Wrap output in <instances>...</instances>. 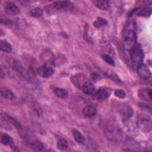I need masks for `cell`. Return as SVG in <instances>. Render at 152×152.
<instances>
[{
    "label": "cell",
    "instance_id": "22",
    "mask_svg": "<svg viewBox=\"0 0 152 152\" xmlns=\"http://www.w3.org/2000/svg\"><path fill=\"white\" fill-rule=\"evenodd\" d=\"M56 147L59 150L64 151L68 148V144L66 140L64 138H60L57 141Z\"/></svg>",
    "mask_w": 152,
    "mask_h": 152
},
{
    "label": "cell",
    "instance_id": "17",
    "mask_svg": "<svg viewBox=\"0 0 152 152\" xmlns=\"http://www.w3.org/2000/svg\"><path fill=\"white\" fill-rule=\"evenodd\" d=\"M138 95L141 99L144 100H151V90L150 89L143 88L140 90Z\"/></svg>",
    "mask_w": 152,
    "mask_h": 152
},
{
    "label": "cell",
    "instance_id": "24",
    "mask_svg": "<svg viewBox=\"0 0 152 152\" xmlns=\"http://www.w3.org/2000/svg\"><path fill=\"white\" fill-rule=\"evenodd\" d=\"M43 14V10L39 7L34 8L30 11V15L33 17H40Z\"/></svg>",
    "mask_w": 152,
    "mask_h": 152
},
{
    "label": "cell",
    "instance_id": "11",
    "mask_svg": "<svg viewBox=\"0 0 152 152\" xmlns=\"http://www.w3.org/2000/svg\"><path fill=\"white\" fill-rule=\"evenodd\" d=\"M81 88L82 89L83 91L85 94H88V95H92V94L94 95V94L96 91V89H95V87H94L93 84L88 80H87L83 84Z\"/></svg>",
    "mask_w": 152,
    "mask_h": 152
},
{
    "label": "cell",
    "instance_id": "4",
    "mask_svg": "<svg viewBox=\"0 0 152 152\" xmlns=\"http://www.w3.org/2000/svg\"><path fill=\"white\" fill-rule=\"evenodd\" d=\"M1 125L2 127L8 130H11L14 128H18L20 126V124L17 122L15 120L5 113L1 114Z\"/></svg>",
    "mask_w": 152,
    "mask_h": 152
},
{
    "label": "cell",
    "instance_id": "27",
    "mask_svg": "<svg viewBox=\"0 0 152 152\" xmlns=\"http://www.w3.org/2000/svg\"><path fill=\"white\" fill-rule=\"evenodd\" d=\"M102 58L107 64H109L110 65H112V66H114L115 65V61L110 56L104 54V55H102Z\"/></svg>",
    "mask_w": 152,
    "mask_h": 152
},
{
    "label": "cell",
    "instance_id": "12",
    "mask_svg": "<svg viewBox=\"0 0 152 152\" xmlns=\"http://www.w3.org/2000/svg\"><path fill=\"white\" fill-rule=\"evenodd\" d=\"M124 122L125 124L126 130L129 132V134L132 135H134L135 134H137V129L138 128L137 125V124L131 121L130 119L124 121Z\"/></svg>",
    "mask_w": 152,
    "mask_h": 152
},
{
    "label": "cell",
    "instance_id": "7",
    "mask_svg": "<svg viewBox=\"0 0 152 152\" xmlns=\"http://www.w3.org/2000/svg\"><path fill=\"white\" fill-rule=\"evenodd\" d=\"M14 66L17 72H18L20 75L28 80H30V75L27 71L24 68L23 64L20 61L15 60L14 61Z\"/></svg>",
    "mask_w": 152,
    "mask_h": 152
},
{
    "label": "cell",
    "instance_id": "29",
    "mask_svg": "<svg viewBox=\"0 0 152 152\" xmlns=\"http://www.w3.org/2000/svg\"><path fill=\"white\" fill-rule=\"evenodd\" d=\"M91 80L94 81V82H96L97 81H99L102 78L100 77V75H99L97 73H95V72H93L91 74Z\"/></svg>",
    "mask_w": 152,
    "mask_h": 152
},
{
    "label": "cell",
    "instance_id": "20",
    "mask_svg": "<svg viewBox=\"0 0 152 152\" xmlns=\"http://www.w3.org/2000/svg\"><path fill=\"white\" fill-rule=\"evenodd\" d=\"M94 4L101 10H107L110 7V3L107 1H95Z\"/></svg>",
    "mask_w": 152,
    "mask_h": 152
},
{
    "label": "cell",
    "instance_id": "10",
    "mask_svg": "<svg viewBox=\"0 0 152 152\" xmlns=\"http://www.w3.org/2000/svg\"><path fill=\"white\" fill-rule=\"evenodd\" d=\"M5 10L7 14L10 15H15L19 14V8L12 2H7L5 6Z\"/></svg>",
    "mask_w": 152,
    "mask_h": 152
},
{
    "label": "cell",
    "instance_id": "13",
    "mask_svg": "<svg viewBox=\"0 0 152 152\" xmlns=\"http://www.w3.org/2000/svg\"><path fill=\"white\" fill-rule=\"evenodd\" d=\"M1 142L2 144H4L5 145L10 146L11 147V148H12L13 150L15 151V148H17V147L14 146L13 140H12V138L9 135H8L7 134H5V133L1 134Z\"/></svg>",
    "mask_w": 152,
    "mask_h": 152
},
{
    "label": "cell",
    "instance_id": "8",
    "mask_svg": "<svg viewBox=\"0 0 152 152\" xmlns=\"http://www.w3.org/2000/svg\"><path fill=\"white\" fill-rule=\"evenodd\" d=\"M52 6L58 10H66L72 9L73 4L70 1H56L52 4Z\"/></svg>",
    "mask_w": 152,
    "mask_h": 152
},
{
    "label": "cell",
    "instance_id": "1",
    "mask_svg": "<svg viewBox=\"0 0 152 152\" xmlns=\"http://www.w3.org/2000/svg\"><path fill=\"white\" fill-rule=\"evenodd\" d=\"M137 34L134 28L129 24L125 28L123 36V45L124 48L131 50L136 46Z\"/></svg>",
    "mask_w": 152,
    "mask_h": 152
},
{
    "label": "cell",
    "instance_id": "26",
    "mask_svg": "<svg viewBox=\"0 0 152 152\" xmlns=\"http://www.w3.org/2000/svg\"><path fill=\"white\" fill-rule=\"evenodd\" d=\"M30 147L35 151H43L45 148L43 144L38 141L33 142L30 145Z\"/></svg>",
    "mask_w": 152,
    "mask_h": 152
},
{
    "label": "cell",
    "instance_id": "9",
    "mask_svg": "<svg viewBox=\"0 0 152 152\" xmlns=\"http://www.w3.org/2000/svg\"><path fill=\"white\" fill-rule=\"evenodd\" d=\"M121 115L123 121L130 119L134 113V110L129 105H124L121 109Z\"/></svg>",
    "mask_w": 152,
    "mask_h": 152
},
{
    "label": "cell",
    "instance_id": "19",
    "mask_svg": "<svg viewBox=\"0 0 152 152\" xmlns=\"http://www.w3.org/2000/svg\"><path fill=\"white\" fill-rule=\"evenodd\" d=\"M0 48L2 51L6 53H10L12 51L11 45L6 40H1Z\"/></svg>",
    "mask_w": 152,
    "mask_h": 152
},
{
    "label": "cell",
    "instance_id": "18",
    "mask_svg": "<svg viewBox=\"0 0 152 152\" xmlns=\"http://www.w3.org/2000/svg\"><path fill=\"white\" fill-rule=\"evenodd\" d=\"M73 137L76 142L80 144H83L85 142V138L84 135L77 129H73L72 130Z\"/></svg>",
    "mask_w": 152,
    "mask_h": 152
},
{
    "label": "cell",
    "instance_id": "28",
    "mask_svg": "<svg viewBox=\"0 0 152 152\" xmlns=\"http://www.w3.org/2000/svg\"><path fill=\"white\" fill-rule=\"evenodd\" d=\"M115 95L120 99H124L126 97V93L121 89L116 90L115 91Z\"/></svg>",
    "mask_w": 152,
    "mask_h": 152
},
{
    "label": "cell",
    "instance_id": "14",
    "mask_svg": "<svg viewBox=\"0 0 152 152\" xmlns=\"http://www.w3.org/2000/svg\"><path fill=\"white\" fill-rule=\"evenodd\" d=\"M1 96L7 100H12L15 99V94L7 87H2L1 89Z\"/></svg>",
    "mask_w": 152,
    "mask_h": 152
},
{
    "label": "cell",
    "instance_id": "21",
    "mask_svg": "<svg viewBox=\"0 0 152 152\" xmlns=\"http://www.w3.org/2000/svg\"><path fill=\"white\" fill-rule=\"evenodd\" d=\"M54 93L56 96L61 99H65L68 97V91L64 88H55L54 89Z\"/></svg>",
    "mask_w": 152,
    "mask_h": 152
},
{
    "label": "cell",
    "instance_id": "15",
    "mask_svg": "<svg viewBox=\"0 0 152 152\" xmlns=\"http://www.w3.org/2000/svg\"><path fill=\"white\" fill-rule=\"evenodd\" d=\"M83 113L85 116L87 118H91L96 115L97 110L93 106L87 105L84 107Z\"/></svg>",
    "mask_w": 152,
    "mask_h": 152
},
{
    "label": "cell",
    "instance_id": "16",
    "mask_svg": "<svg viewBox=\"0 0 152 152\" xmlns=\"http://www.w3.org/2000/svg\"><path fill=\"white\" fill-rule=\"evenodd\" d=\"M94 95L98 99L104 100L110 96V93L109 91L106 89L102 88L98 89L97 90H96Z\"/></svg>",
    "mask_w": 152,
    "mask_h": 152
},
{
    "label": "cell",
    "instance_id": "25",
    "mask_svg": "<svg viewBox=\"0 0 152 152\" xmlns=\"http://www.w3.org/2000/svg\"><path fill=\"white\" fill-rule=\"evenodd\" d=\"M107 23V22L104 18L101 17H99L97 18L96 20L93 23V26L96 28H100L101 27L106 25Z\"/></svg>",
    "mask_w": 152,
    "mask_h": 152
},
{
    "label": "cell",
    "instance_id": "30",
    "mask_svg": "<svg viewBox=\"0 0 152 152\" xmlns=\"http://www.w3.org/2000/svg\"><path fill=\"white\" fill-rule=\"evenodd\" d=\"M1 23L2 24H4V25L9 26V25H10L12 23V22L10 20H8L7 19H5L4 20L3 19H1Z\"/></svg>",
    "mask_w": 152,
    "mask_h": 152
},
{
    "label": "cell",
    "instance_id": "6",
    "mask_svg": "<svg viewBox=\"0 0 152 152\" xmlns=\"http://www.w3.org/2000/svg\"><path fill=\"white\" fill-rule=\"evenodd\" d=\"M137 73L140 77L143 80H147L151 77V74L149 68L144 64H142L137 68Z\"/></svg>",
    "mask_w": 152,
    "mask_h": 152
},
{
    "label": "cell",
    "instance_id": "3",
    "mask_svg": "<svg viewBox=\"0 0 152 152\" xmlns=\"http://www.w3.org/2000/svg\"><path fill=\"white\" fill-rule=\"evenodd\" d=\"M144 55L142 50L136 46L131 50V63L134 68H137L142 64Z\"/></svg>",
    "mask_w": 152,
    "mask_h": 152
},
{
    "label": "cell",
    "instance_id": "23",
    "mask_svg": "<svg viewBox=\"0 0 152 152\" xmlns=\"http://www.w3.org/2000/svg\"><path fill=\"white\" fill-rule=\"evenodd\" d=\"M151 13V9L148 7H143L141 9L139 10L136 14L138 16L142 17H148Z\"/></svg>",
    "mask_w": 152,
    "mask_h": 152
},
{
    "label": "cell",
    "instance_id": "5",
    "mask_svg": "<svg viewBox=\"0 0 152 152\" xmlns=\"http://www.w3.org/2000/svg\"><path fill=\"white\" fill-rule=\"evenodd\" d=\"M54 71L53 64H44L37 68V72L42 77L48 78L53 74Z\"/></svg>",
    "mask_w": 152,
    "mask_h": 152
},
{
    "label": "cell",
    "instance_id": "2",
    "mask_svg": "<svg viewBox=\"0 0 152 152\" xmlns=\"http://www.w3.org/2000/svg\"><path fill=\"white\" fill-rule=\"evenodd\" d=\"M151 117L145 113H141L137 116V125L139 129L144 132H148L151 130Z\"/></svg>",
    "mask_w": 152,
    "mask_h": 152
}]
</instances>
